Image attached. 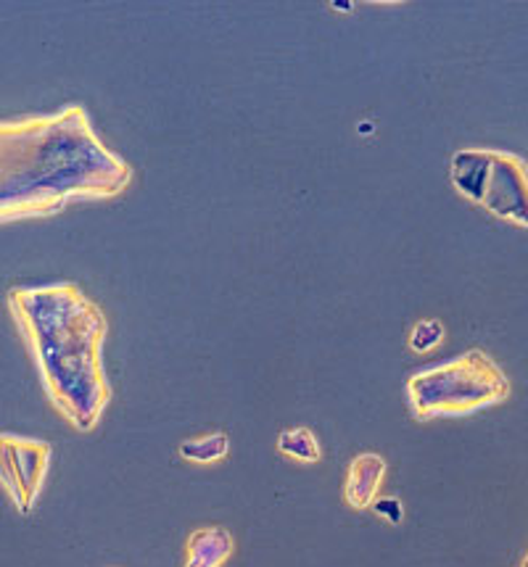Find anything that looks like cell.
<instances>
[{
  "instance_id": "6da1fadb",
  "label": "cell",
  "mask_w": 528,
  "mask_h": 567,
  "mask_svg": "<svg viewBox=\"0 0 528 567\" xmlns=\"http://www.w3.org/2000/svg\"><path fill=\"white\" fill-rule=\"evenodd\" d=\"M135 167L98 138L85 106L0 122V222L46 220L79 201H111Z\"/></svg>"
},
{
  "instance_id": "7a4b0ae2",
  "label": "cell",
  "mask_w": 528,
  "mask_h": 567,
  "mask_svg": "<svg viewBox=\"0 0 528 567\" xmlns=\"http://www.w3.org/2000/svg\"><path fill=\"white\" fill-rule=\"evenodd\" d=\"M5 304L53 412L77 433H93L111 402L103 309L70 280L14 285Z\"/></svg>"
},
{
  "instance_id": "3957f363",
  "label": "cell",
  "mask_w": 528,
  "mask_h": 567,
  "mask_svg": "<svg viewBox=\"0 0 528 567\" xmlns=\"http://www.w3.org/2000/svg\"><path fill=\"white\" fill-rule=\"evenodd\" d=\"M409 412L420 422L441 417H468L505 404L513 394L511 378L483 348L422 367L407 378Z\"/></svg>"
},
{
  "instance_id": "277c9868",
  "label": "cell",
  "mask_w": 528,
  "mask_h": 567,
  "mask_svg": "<svg viewBox=\"0 0 528 567\" xmlns=\"http://www.w3.org/2000/svg\"><path fill=\"white\" fill-rule=\"evenodd\" d=\"M455 190L496 220L528 230V161L496 148H463L452 156Z\"/></svg>"
},
{
  "instance_id": "5b68a950",
  "label": "cell",
  "mask_w": 528,
  "mask_h": 567,
  "mask_svg": "<svg viewBox=\"0 0 528 567\" xmlns=\"http://www.w3.org/2000/svg\"><path fill=\"white\" fill-rule=\"evenodd\" d=\"M51 444L19 433H0V483L22 517L33 515L51 472Z\"/></svg>"
},
{
  "instance_id": "8992f818",
  "label": "cell",
  "mask_w": 528,
  "mask_h": 567,
  "mask_svg": "<svg viewBox=\"0 0 528 567\" xmlns=\"http://www.w3.org/2000/svg\"><path fill=\"white\" fill-rule=\"evenodd\" d=\"M389 472V463L376 452H363L349 463V470H346L344 478V504L349 509H370L376 504L378 494H381L383 478Z\"/></svg>"
},
{
  "instance_id": "52a82bcc",
  "label": "cell",
  "mask_w": 528,
  "mask_h": 567,
  "mask_svg": "<svg viewBox=\"0 0 528 567\" xmlns=\"http://www.w3.org/2000/svg\"><path fill=\"white\" fill-rule=\"evenodd\" d=\"M233 533L222 526H201L185 541L183 567H222L233 557Z\"/></svg>"
},
{
  "instance_id": "ba28073f",
  "label": "cell",
  "mask_w": 528,
  "mask_h": 567,
  "mask_svg": "<svg viewBox=\"0 0 528 567\" xmlns=\"http://www.w3.org/2000/svg\"><path fill=\"white\" fill-rule=\"evenodd\" d=\"M177 454L188 465H217L230 454V439L228 433L194 435V439L180 441Z\"/></svg>"
},
{
  "instance_id": "9c48e42d",
  "label": "cell",
  "mask_w": 528,
  "mask_h": 567,
  "mask_svg": "<svg viewBox=\"0 0 528 567\" xmlns=\"http://www.w3.org/2000/svg\"><path fill=\"white\" fill-rule=\"evenodd\" d=\"M278 452L302 465H317L322 459L320 441H317L312 430L304 426L281 430L278 433Z\"/></svg>"
},
{
  "instance_id": "30bf717a",
  "label": "cell",
  "mask_w": 528,
  "mask_h": 567,
  "mask_svg": "<svg viewBox=\"0 0 528 567\" xmlns=\"http://www.w3.org/2000/svg\"><path fill=\"white\" fill-rule=\"evenodd\" d=\"M444 341V322L441 320H420L415 322L413 330L407 335V346L413 348L415 354H428L433 348L441 346Z\"/></svg>"
},
{
  "instance_id": "8fae6325",
  "label": "cell",
  "mask_w": 528,
  "mask_h": 567,
  "mask_svg": "<svg viewBox=\"0 0 528 567\" xmlns=\"http://www.w3.org/2000/svg\"><path fill=\"white\" fill-rule=\"evenodd\" d=\"M372 513L389 522V526H400L402 517H405V507L396 496H378L376 504H372Z\"/></svg>"
},
{
  "instance_id": "7c38bea8",
  "label": "cell",
  "mask_w": 528,
  "mask_h": 567,
  "mask_svg": "<svg viewBox=\"0 0 528 567\" xmlns=\"http://www.w3.org/2000/svg\"><path fill=\"white\" fill-rule=\"evenodd\" d=\"M520 567H528V552H526V557H524V563H520Z\"/></svg>"
}]
</instances>
